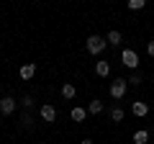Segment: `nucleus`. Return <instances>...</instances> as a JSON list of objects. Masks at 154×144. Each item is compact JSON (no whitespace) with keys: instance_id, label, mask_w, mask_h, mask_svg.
Returning <instances> with one entry per match:
<instances>
[{"instance_id":"nucleus-4","label":"nucleus","mask_w":154,"mask_h":144,"mask_svg":"<svg viewBox=\"0 0 154 144\" xmlns=\"http://www.w3.org/2000/svg\"><path fill=\"white\" fill-rule=\"evenodd\" d=\"M41 118H44L46 124H54V118H57V111H54V105H41Z\"/></svg>"},{"instance_id":"nucleus-9","label":"nucleus","mask_w":154,"mask_h":144,"mask_svg":"<svg viewBox=\"0 0 154 144\" xmlns=\"http://www.w3.org/2000/svg\"><path fill=\"white\" fill-rule=\"evenodd\" d=\"M134 116H146V111H149V105L146 103H141V100H139V103H134Z\"/></svg>"},{"instance_id":"nucleus-11","label":"nucleus","mask_w":154,"mask_h":144,"mask_svg":"<svg viewBox=\"0 0 154 144\" xmlns=\"http://www.w3.org/2000/svg\"><path fill=\"white\" fill-rule=\"evenodd\" d=\"M85 116H88V111H85V108H72V121H85Z\"/></svg>"},{"instance_id":"nucleus-16","label":"nucleus","mask_w":154,"mask_h":144,"mask_svg":"<svg viewBox=\"0 0 154 144\" xmlns=\"http://www.w3.org/2000/svg\"><path fill=\"white\" fill-rule=\"evenodd\" d=\"M141 83V77H139V75H131V77H128V85H139Z\"/></svg>"},{"instance_id":"nucleus-8","label":"nucleus","mask_w":154,"mask_h":144,"mask_svg":"<svg viewBox=\"0 0 154 144\" xmlns=\"http://www.w3.org/2000/svg\"><path fill=\"white\" fill-rule=\"evenodd\" d=\"M33 75H36V64H23L21 67V77L23 80H31Z\"/></svg>"},{"instance_id":"nucleus-7","label":"nucleus","mask_w":154,"mask_h":144,"mask_svg":"<svg viewBox=\"0 0 154 144\" xmlns=\"http://www.w3.org/2000/svg\"><path fill=\"white\" fill-rule=\"evenodd\" d=\"M95 75H98V77H108L110 75V64L108 62H98V64H95Z\"/></svg>"},{"instance_id":"nucleus-15","label":"nucleus","mask_w":154,"mask_h":144,"mask_svg":"<svg viewBox=\"0 0 154 144\" xmlns=\"http://www.w3.org/2000/svg\"><path fill=\"white\" fill-rule=\"evenodd\" d=\"M128 8H131V11H141V8H144V0H128Z\"/></svg>"},{"instance_id":"nucleus-5","label":"nucleus","mask_w":154,"mask_h":144,"mask_svg":"<svg viewBox=\"0 0 154 144\" xmlns=\"http://www.w3.org/2000/svg\"><path fill=\"white\" fill-rule=\"evenodd\" d=\"M0 111L5 113V116H11V113L16 111V100H13V98H3V100H0Z\"/></svg>"},{"instance_id":"nucleus-17","label":"nucleus","mask_w":154,"mask_h":144,"mask_svg":"<svg viewBox=\"0 0 154 144\" xmlns=\"http://www.w3.org/2000/svg\"><path fill=\"white\" fill-rule=\"evenodd\" d=\"M146 52H149V57H154V41H149V44H146Z\"/></svg>"},{"instance_id":"nucleus-1","label":"nucleus","mask_w":154,"mask_h":144,"mask_svg":"<svg viewBox=\"0 0 154 144\" xmlns=\"http://www.w3.org/2000/svg\"><path fill=\"white\" fill-rule=\"evenodd\" d=\"M105 44H108V41H105L103 36H88V52L90 54H100V52L105 49Z\"/></svg>"},{"instance_id":"nucleus-12","label":"nucleus","mask_w":154,"mask_h":144,"mask_svg":"<svg viewBox=\"0 0 154 144\" xmlns=\"http://www.w3.org/2000/svg\"><path fill=\"white\" fill-rule=\"evenodd\" d=\"M149 142V131H136L134 134V144H146Z\"/></svg>"},{"instance_id":"nucleus-10","label":"nucleus","mask_w":154,"mask_h":144,"mask_svg":"<svg viewBox=\"0 0 154 144\" xmlns=\"http://www.w3.org/2000/svg\"><path fill=\"white\" fill-rule=\"evenodd\" d=\"M88 113H93V116H98V113H103V100H93V103L88 105Z\"/></svg>"},{"instance_id":"nucleus-3","label":"nucleus","mask_w":154,"mask_h":144,"mask_svg":"<svg viewBox=\"0 0 154 144\" xmlns=\"http://www.w3.org/2000/svg\"><path fill=\"white\" fill-rule=\"evenodd\" d=\"M121 59H123V64L131 67V70H136V67H139V57H136V52H134V49H126L121 54Z\"/></svg>"},{"instance_id":"nucleus-14","label":"nucleus","mask_w":154,"mask_h":144,"mask_svg":"<svg viewBox=\"0 0 154 144\" xmlns=\"http://www.w3.org/2000/svg\"><path fill=\"white\" fill-rule=\"evenodd\" d=\"M110 118H113L116 124H118V121H123V108H113V111H110Z\"/></svg>"},{"instance_id":"nucleus-18","label":"nucleus","mask_w":154,"mask_h":144,"mask_svg":"<svg viewBox=\"0 0 154 144\" xmlns=\"http://www.w3.org/2000/svg\"><path fill=\"white\" fill-rule=\"evenodd\" d=\"M80 144H93V142H90V139H82V142H80Z\"/></svg>"},{"instance_id":"nucleus-6","label":"nucleus","mask_w":154,"mask_h":144,"mask_svg":"<svg viewBox=\"0 0 154 144\" xmlns=\"http://www.w3.org/2000/svg\"><path fill=\"white\" fill-rule=\"evenodd\" d=\"M75 95H77V88H75V85H72V83H64V85H62V98L72 100V98H75Z\"/></svg>"},{"instance_id":"nucleus-13","label":"nucleus","mask_w":154,"mask_h":144,"mask_svg":"<svg viewBox=\"0 0 154 144\" xmlns=\"http://www.w3.org/2000/svg\"><path fill=\"white\" fill-rule=\"evenodd\" d=\"M105 41H108V44H113V46H118V44H121V33H118V31H110Z\"/></svg>"},{"instance_id":"nucleus-2","label":"nucleus","mask_w":154,"mask_h":144,"mask_svg":"<svg viewBox=\"0 0 154 144\" xmlns=\"http://www.w3.org/2000/svg\"><path fill=\"white\" fill-rule=\"evenodd\" d=\"M126 85H128V80H121V77H118L113 85H110V95H113L116 100L123 98V93H126Z\"/></svg>"}]
</instances>
